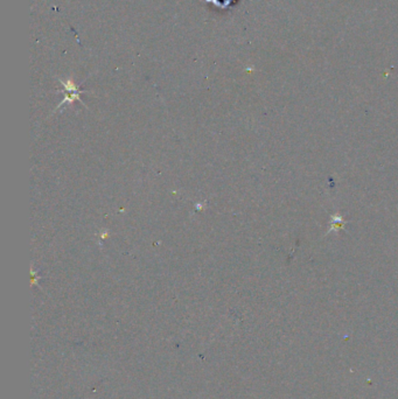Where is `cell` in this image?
<instances>
[{"mask_svg":"<svg viewBox=\"0 0 398 399\" xmlns=\"http://www.w3.org/2000/svg\"><path fill=\"white\" fill-rule=\"evenodd\" d=\"M206 2H210V3H213L214 5H216V6L226 8V7H228L229 5H230V4L232 3V0H206Z\"/></svg>","mask_w":398,"mask_h":399,"instance_id":"obj_1","label":"cell"}]
</instances>
